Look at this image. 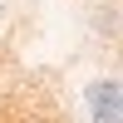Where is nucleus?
I'll return each mask as SVG.
<instances>
[{
	"label": "nucleus",
	"mask_w": 123,
	"mask_h": 123,
	"mask_svg": "<svg viewBox=\"0 0 123 123\" xmlns=\"http://www.w3.org/2000/svg\"><path fill=\"white\" fill-rule=\"evenodd\" d=\"M0 15H5V0H0Z\"/></svg>",
	"instance_id": "1"
}]
</instances>
